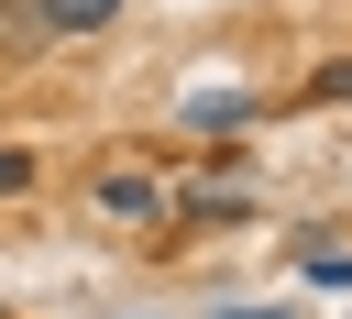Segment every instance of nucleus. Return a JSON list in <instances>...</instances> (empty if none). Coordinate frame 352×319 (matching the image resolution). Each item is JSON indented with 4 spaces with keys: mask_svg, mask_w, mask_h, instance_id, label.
<instances>
[{
    "mask_svg": "<svg viewBox=\"0 0 352 319\" xmlns=\"http://www.w3.org/2000/svg\"><path fill=\"white\" fill-rule=\"evenodd\" d=\"M132 0H11L0 22H11V44H88V33H110Z\"/></svg>",
    "mask_w": 352,
    "mask_h": 319,
    "instance_id": "1",
    "label": "nucleus"
},
{
    "mask_svg": "<svg viewBox=\"0 0 352 319\" xmlns=\"http://www.w3.org/2000/svg\"><path fill=\"white\" fill-rule=\"evenodd\" d=\"M176 121H187V132H253V121H264V99H242V88H209V99H187Z\"/></svg>",
    "mask_w": 352,
    "mask_h": 319,
    "instance_id": "2",
    "label": "nucleus"
},
{
    "mask_svg": "<svg viewBox=\"0 0 352 319\" xmlns=\"http://www.w3.org/2000/svg\"><path fill=\"white\" fill-rule=\"evenodd\" d=\"M88 198H99L110 220H154V209H165V187H154V176H132V165H110V176H99Z\"/></svg>",
    "mask_w": 352,
    "mask_h": 319,
    "instance_id": "3",
    "label": "nucleus"
},
{
    "mask_svg": "<svg viewBox=\"0 0 352 319\" xmlns=\"http://www.w3.org/2000/svg\"><path fill=\"white\" fill-rule=\"evenodd\" d=\"M297 264H308V286H352V253H341V242H319V231L297 242Z\"/></svg>",
    "mask_w": 352,
    "mask_h": 319,
    "instance_id": "4",
    "label": "nucleus"
},
{
    "mask_svg": "<svg viewBox=\"0 0 352 319\" xmlns=\"http://www.w3.org/2000/svg\"><path fill=\"white\" fill-rule=\"evenodd\" d=\"M352 99V55H330V66H308V110H341Z\"/></svg>",
    "mask_w": 352,
    "mask_h": 319,
    "instance_id": "5",
    "label": "nucleus"
},
{
    "mask_svg": "<svg viewBox=\"0 0 352 319\" xmlns=\"http://www.w3.org/2000/svg\"><path fill=\"white\" fill-rule=\"evenodd\" d=\"M22 187H33V154H11V143H0V198H22Z\"/></svg>",
    "mask_w": 352,
    "mask_h": 319,
    "instance_id": "6",
    "label": "nucleus"
},
{
    "mask_svg": "<svg viewBox=\"0 0 352 319\" xmlns=\"http://www.w3.org/2000/svg\"><path fill=\"white\" fill-rule=\"evenodd\" d=\"M209 319H297V308H209Z\"/></svg>",
    "mask_w": 352,
    "mask_h": 319,
    "instance_id": "7",
    "label": "nucleus"
}]
</instances>
